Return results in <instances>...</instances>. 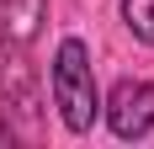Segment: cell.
<instances>
[{
	"label": "cell",
	"instance_id": "obj_1",
	"mask_svg": "<svg viewBox=\"0 0 154 149\" xmlns=\"http://www.w3.org/2000/svg\"><path fill=\"white\" fill-rule=\"evenodd\" d=\"M53 106L69 133H91L96 117H101V90H96V69H91V48L80 37H64L59 53H53Z\"/></svg>",
	"mask_w": 154,
	"mask_h": 149
},
{
	"label": "cell",
	"instance_id": "obj_2",
	"mask_svg": "<svg viewBox=\"0 0 154 149\" xmlns=\"http://www.w3.org/2000/svg\"><path fill=\"white\" fill-rule=\"evenodd\" d=\"M101 117L122 144H138L154 133V85L149 80H117L112 96L101 101Z\"/></svg>",
	"mask_w": 154,
	"mask_h": 149
},
{
	"label": "cell",
	"instance_id": "obj_3",
	"mask_svg": "<svg viewBox=\"0 0 154 149\" xmlns=\"http://www.w3.org/2000/svg\"><path fill=\"white\" fill-rule=\"evenodd\" d=\"M122 21H128V32L138 43L154 48V0H122Z\"/></svg>",
	"mask_w": 154,
	"mask_h": 149
}]
</instances>
